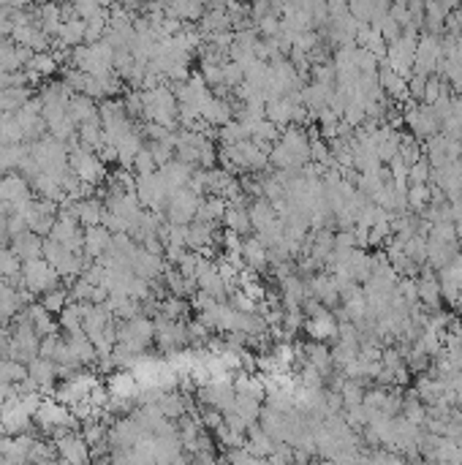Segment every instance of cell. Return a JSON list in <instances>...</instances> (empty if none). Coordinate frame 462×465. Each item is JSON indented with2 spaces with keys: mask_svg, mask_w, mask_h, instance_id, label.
Listing matches in <instances>:
<instances>
[{
  "mask_svg": "<svg viewBox=\"0 0 462 465\" xmlns=\"http://www.w3.org/2000/svg\"><path fill=\"white\" fill-rule=\"evenodd\" d=\"M131 172L139 177V174H152V172H158V163L152 158V153H150V147H142L136 155H133V166H131Z\"/></svg>",
  "mask_w": 462,
  "mask_h": 465,
  "instance_id": "23",
  "label": "cell"
},
{
  "mask_svg": "<svg viewBox=\"0 0 462 465\" xmlns=\"http://www.w3.org/2000/svg\"><path fill=\"white\" fill-rule=\"evenodd\" d=\"M223 223H226V229L237 231V234H242V237H248V234L253 231L251 212H248L245 204H229L226 212H223Z\"/></svg>",
  "mask_w": 462,
  "mask_h": 465,
  "instance_id": "14",
  "label": "cell"
},
{
  "mask_svg": "<svg viewBox=\"0 0 462 465\" xmlns=\"http://www.w3.org/2000/svg\"><path fill=\"white\" fill-rule=\"evenodd\" d=\"M155 343L164 354H174V351H183L188 345V329L185 321H174L166 319L164 313L155 319Z\"/></svg>",
  "mask_w": 462,
  "mask_h": 465,
  "instance_id": "3",
  "label": "cell"
},
{
  "mask_svg": "<svg viewBox=\"0 0 462 465\" xmlns=\"http://www.w3.org/2000/svg\"><path fill=\"white\" fill-rule=\"evenodd\" d=\"M150 153H152V158L158 166H164L166 161L174 158V142H150Z\"/></svg>",
  "mask_w": 462,
  "mask_h": 465,
  "instance_id": "25",
  "label": "cell"
},
{
  "mask_svg": "<svg viewBox=\"0 0 462 465\" xmlns=\"http://www.w3.org/2000/svg\"><path fill=\"white\" fill-rule=\"evenodd\" d=\"M112 231V234H128V221L123 215H117V212H112V210H106L104 212V221H101Z\"/></svg>",
  "mask_w": 462,
  "mask_h": 465,
  "instance_id": "26",
  "label": "cell"
},
{
  "mask_svg": "<svg viewBox=\"0 0 462 465\" xmlns=\"http://www.w3.org/2000/svg\"><path fill=\"white\" fill-rule=\"evenodd\" d=\"M63 204L71 207V212L77 215V221L82 223L84 229H87V226H98V223L104 221V212H106L104 199H93V196H87V199H77V202L65 199Z\"/></svg>",
  "mask_w": 462,
  "mask_h": 465,
  "instance_id": "6",
  "label": "cell"
},
{
  "mask_svg": "<svg viewBox=\"0 0 462 465\" xmlns=\"http://www.w3.org/2000/svg\"><path fill=\"white\" fill-rule=\"evenodd\" d=\"M112 231L106 229L104 223H98V226H87L84 229V256H90V259H101L106 250L112 248Z\"/></svg>",
  "mask_w": 462,
  "mask_h": 465,
  "instance_id": "9",
  "label": "cell"
},
{
  "mask_svg": "<svg viewBox=\"0 0 462 465\" xmlns=\"http://www.w3.org/2000/svg\"><path fill=\"white\" fill-rule=\"evenodd\" d=\"M41 305L49 310V313H55V316H58L65 305H68V288H65V284L55 286V288H49V291H44Z\"/></svg>",
  "mask_w": 462,
  "mask_h": 465,
  "instance_id": "20",
  "label": "cell"
},
{
  "mask_svg": "<svg viewBox=\"0 0 462 465\" xmlns=\"http://www.w3.org/2000/svg\"><path fill=\"white\" fill-rule=\"evenodd\" d=\"M58 68H60V63H58V58H55L49 49H46V52H33V58L25 65V71H30V74H36V77H41V79L55 77Z\"/></svg>",
  "mask_w": 462,
  "mask_h": 465,
  "instance_id": "18",
  "label": "cell"
},
{
  "mask_svg": "<svg viewBox=\"0 0 462 465\" xmlns=\"http://www.w3.org/2000/svg\"><path fill=\"white\" fill-rule=\"evenodd\" d=\"M242 264L248 269H256V272H264L270 267V253H267V245L261 243L256 234H248L242 237Z\"/></svg>",
  "mask_w": 462,
  "mask_h": 465,
  "instance_id": "8",
  "label": "cell"
},
{
  "mask_svg": "<svg viewBox=\"0 0 462 465\" xmlns=\"http://www.w3.org/2000/svg\"><path fill=\"white\" fill-rule=\"evenodd\" d=\"M402 250H405V256H411L416 264H427V240H424L421 234L408 237V240L402 243Z\"/></svg>",
  "mask_w": 462,
  "mask_h": 465,
  "instance_id": "22",
  "label": "cell"
},
{
  "mask_svg": "<svg viewBox=\"0 0 462 465\" xmlns=\"http://www.w3.org/2000/svg\"><path fill=\"white\" fill-rule=\"evenodd\" d=\"M63 284V278L58 275V269L46 262L44 256L39 259H30V262H22V286L33 294H44L49 288Z\"/></svg>",
  "mask_w": 462,
  "mask_h": 465,
  "instance_id": "1",
  "label": "cell"
},
{
  "mask_svg": "<svg viewBox=\"0 0 462 465\" xmlns=\"http://www.w3.org/2000/svg\"><path fill=\"white\" fill-rule=\"evenodd\" d=\"M226 207H229V202H226L223 196H215V193H210L207 199H202V202H199V210H196V218H193V221H204V223L223 221Z\"/></svg>",
  "mask_w": 462,
  "mask_h": 465,
  "instance_id": "17",
  "label": "cell"
},
{
  "mask_svg": "<svg viewBox=\"0 0 462 465\" xmlns=\"http://www.w3.org/2000/svg\"><path fill=\"white\" fill-rule=\"evenodd\" d=\"M106 386H109V395H114V397H136L139 395V381H136L133 370H123V367L109 376Z\"/></svg>",
  "mask_w": 462,
  "mask_h": 465,
  "instance_id": "13",
  "label": "cell"
},
{
  "mask_svg": "<svg viewBox=\"0 0 462 465\" xmlns=\"http://www.w3.org/2000/svg\"><path fill=\"white\" fill-rule=\"evenodd\" d=\"M11 250L20 256L22 262H30V259H39L44 256V237H39L36 231H22L17 237H11Z\"/></svg>",
  "mask_w": 462,
  "mask_h": 465,
  "instance_id": "10",
  "label": "cell"
},
{
  "mask_svg": "<svg viewBox=\"0 0 462 465\" xmlns=\"http://www.w3.org/2000/svg\"><path fill=\"white\" fill-rule=\"evenodd\" d=\"M84 27H87V22L79 20V17H71V20H63L60 25V30H58V44L65 46V49H74V46H79L84 41Z\"/></svg>",
  "mask_w": 462,
  "mask_h": 465,
  "instance_id": "16",
  "label": "cell"
},
{
  "mask_svg": "<svg viewBox=\"0 0 462 465\" xmlns=\"http://www.w3.org/2000/svg\"><path fill=\"white\" fill-rule=\"evenodd\" d=\"M457 163H460V166H462V153H460V158H457Z\"/></svg>",
  "mask_w": 462,
  "mask_h": 465,
  "instance_id": "27",
  "label": "cell"
},
{
  "mask_svg": "<svg viewBox=\"0 0 462 465\" xmlns=\"http://www.w3.org/2000/svg\"><path fill=\"white\" fill-rule=\"evenodd\" d=\"M430 172H433V166L421 155L419 161L408 166V182H430Z\"/></svg>",
  "mask_w": 462,
  "mask_h": 465,
  "instance_id": "24",
  "label": "cell"
},
{
  "mask_svg": "<svg viewBox=\"0 0 462 465\" xmlns=\"http://www.w3.org/2000/svg\"><path fill=\"white\" fill-rule=\"evenodd\" d=\"M27 376L39 384V392L41 395H55V386H58V362L55 359H49V357H33L30 362H27Z\"/></svg>",
  "mask_w": 462,
  "mask_h": 465,
  "instance_id": "4",
  "label": "cell"
},
{
  "mask_svg": "<svg viewBox=\"0 0 462 465\" xmlns=\"http://www.w3.org/2000/svg\"><path fill=\"white\" fill-rule=\"evenodd\" d=\"M68 117L77 122V125L98 117V103H95V98H90L87 93H74L71 101H68Z\"/></svg>",
  "mask_w": 462,
  "mask_h": 465,
  "instance_id": "12",
  "label": "cell"
},
{
  "mask_svg": "<svg viewBox=\"0 0 462 465\" xmlns=\"http://www.w3.org/2000/svg\"><path fill=\"white\" fill-rule=\"evenodd\" d=\"M199 202H202V196H199L190 185L171 191V193H169V202H166V221L169 223H190L193 218H196Z\"/></svg>",
  "mask_w": 462,
  "mask_h": 465,
  "instance_id": "2",
  "label": "cell"
},
{
  "mask_svg": "<svg viewBox=\"0 0 462 465\" xmlns=\"http://www.w3.org/2000/svg\"><path fill=\"white\" fill-rule=\"evenodd\" d=\"M364 389H367V386L362 384L359 378H348V376H345V381H343V386H340V395H343V408L362 403Z\"/></svg>",
  "mask_w": 462,
  "mask_h": 465,
  "instance_id": "21",
  "label": "cell"
},
{
  "mask_svg": "<svg viewBox=\"0 0 462 465\" xmlns=\"http://www.w3.org/2000/svg\"><path fill=\"white\" fill-rule=\"evenodd\" d=\"M202 117L207 120V125L220 128V125H226L229 120H234V109H231L223 98H212L210 96V98L204 101V106H202Z\"/></svg>",
  "mask_w": 462,
  "mask_h": 465,
  "instance_id": "15",
  "label": "cell"
},
{
  "mask_svg": "<svg viewBox=\"0 0 462 465\" xmlns=\"http://www.w3.org/2000/svg\"><path fill=\"white\" fill-rule=\"evenodd\" d=\"M25 316L33 321V326H36V332L41 335V338H46V335H55L58 329H60V324H58V319H55V313H49L46 307H44L41 302H30L27 307H25Z\"/></svg>",
  "mask_w": 462,
  "mask_h": 465,
  "instance_id": "11",
  "label": "cell"
},
{
  "mask_svg": "<svg viewBox=\"0 0 462 465\" xmlns=\"http://www.w3.org/2000/svg\"><path fill=\"white\" fill-rule=\"evenodd\" d=\"M52 444L58 449V457L65 460V463H90L93 457H90V446L87 441L82 438V433H65L60 438H52Z\"/></svg>",
  "mask_w": 462,
  "mask_h": 465,
  "instance_id": "5",
  "label": "cell"
},
{
  "mask_svg": "<svg viewBox=\"0 0 462 465\" xmlns=\"http://www.w3.org/2000/svg\"><path fill=\"white\" fill-rule=\"evenodd\" d=\"M408 207L411 212L421 215V210L430 204V182H408Z\"/></svg>",
  "mask_w": 462,
  "mask_h": 465,
  "instance_id": "19",
  "label": "cell"
},
{
  "mask_svg": "<svg viewBox=\"0 0 462 465\" xmlns=\"http://www.w3.org/2000/svg\"><path fill=\"white\" fill-rule=\"evenodd\" d=\"M190 174H193V166L183 163L180 158H171V161H166L164 166H158V177L164 180L169 193L177 191V188H185L190 182Z\"/></svg>",
  "mask_w": 462,
  "mask_h": 465,
  "instance_id": "7",
  "label": "cell"
}]
</instances>
